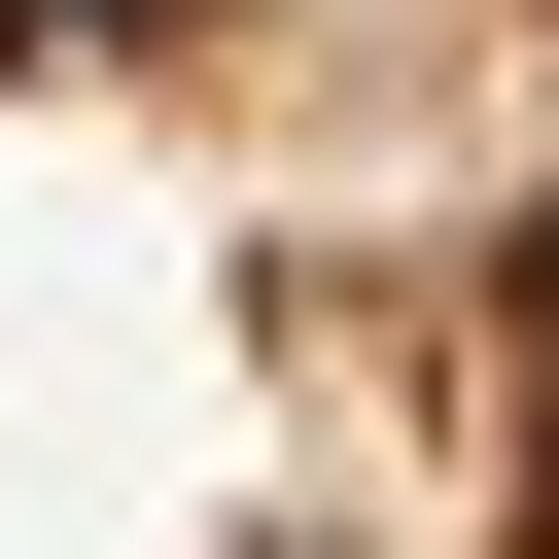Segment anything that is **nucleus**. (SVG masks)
<instances>
[{
  "mask_svg": "<svg viewBox=\"0 0 559 559\" xmlns=\"http://www.w3.org/2000/svg\"><path fill=\"white\" fill-rule=\"evenodd\" d=\"M0 559H559V0H0Z\"/></svg>",
  "mask_w": 559,
  "mask_h": 559,
  "instance_id": "f257e3e1",
  "label": "nucleus"
}]
</instances>
